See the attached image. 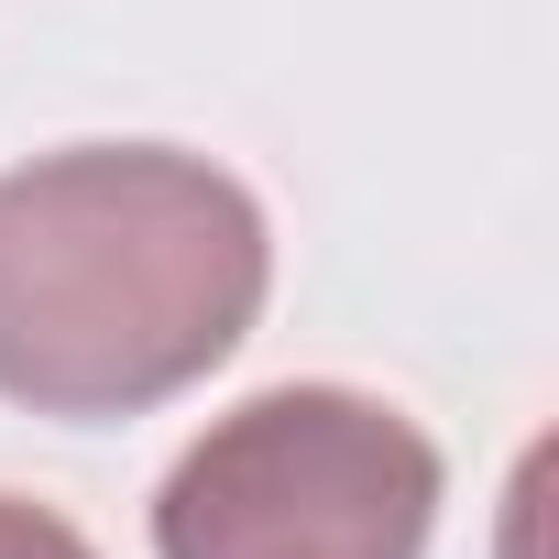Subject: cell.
<instances>
[{"instance_id":"1","label":"cell","mask_w":559,"mask_h":559,"mask_svg":"<svg viewBox=\"0 0 559 559\" xmlns=\"http://www.w3.org/2000/svg\"><path fill=\"white\" fill-rule=\"evenodd\" d=\"M274 286L263 198L187 143H67L0 176V395L110 428L209 384Z\"/></svg>"},{"instance_id":"2","label":"cell","mask_w":559,"mask_h":559,"mask_svg":"<svg viewBox=\"0 0 559 559\" xmlns=\"http://www.w3.org/2000/svg\"><path fill=\"white\" fill-rule=\"evenodd\" d=\"M439 439L362 384H263L154 483V559H428Z\"/></svg>"},{"instance_id":"3","label":"cell","mask_w":559,"mask_h":559,"mask_svg":"<svg viewBox=\"0 0 559 559\" xmlns=\"http://www.w3.org/2000/svg\"><path fill=\"white\" fill-rule=\"evenodd\" d=\"M0 559H99L56 504H23V493H0Z\"/></svg>"}]
</instances>
